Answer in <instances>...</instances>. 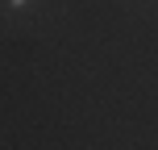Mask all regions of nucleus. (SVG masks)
<instances>
[{
	"instance_id": "1",
	"label": "nucleus",
	"mask_w": 158,
	"mask_h": 150,
	"mask_svg": "<svg viewBox=\"0 0 158 150\" xmlns=\"http://www.w3.org/2000/svg\"><path fill=\"white\" fill-rule=\"evenodd\" d=\"M8 4H13V8H25V0H8Z\"/></svg>"
}]
</instances>
